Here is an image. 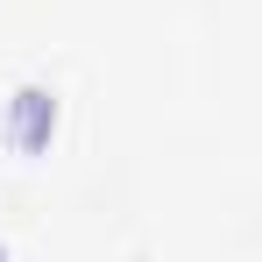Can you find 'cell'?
Here are the masks:
<instances>
[{"label": "cell", "mask_w": 262, "mask_h": 262, "mask_svg": "<svg viewBox=\"0 0 262 262\" xmlns=\"http://www.w3.org/2000/svg\"><path fill=\"white\" fill-rule=\"evenodd\" d=\"M50 128H57V99H50L43 85L14 92V142H21V149H43Z\"/></svg>", "instance_id": "1"}, {"label": "cell", "mask_w": 262, "mask_h": 262, "mask_svg": "<svg viewBox=\"0 0 262 262\" xmlns=\"http://www.w3.org/2000/svg\"><path fill=\"white\" fill-rule=\"evenodd\" d=\"M0 262H7V255H0Z\"/></svg>", "instance_id": "2"}]
</instances>
